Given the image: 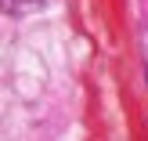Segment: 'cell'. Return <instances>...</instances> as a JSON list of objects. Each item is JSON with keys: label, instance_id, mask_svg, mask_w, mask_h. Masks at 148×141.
Returning a JSON list of instances; mask_svg holds the SVG:
<instances>
[{"label": "cell", "instance_id": "cell-1", "mask_svg": "<svg viewBox=\"0 0 148 141\" xmlns=\"http://www.w3.org/2000/svg\"><path fill=\"white\" fill-rule=\"evenodd\" d=\"M43 4H51V0H0V11L4 14H29Z\"/></svg>", "mask_w": 148, "mask_h": 141}]
</instances>
